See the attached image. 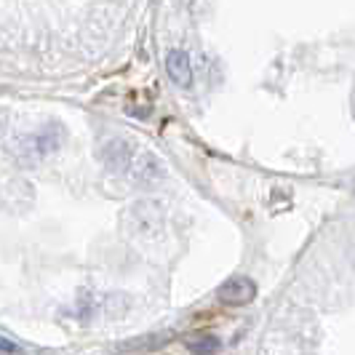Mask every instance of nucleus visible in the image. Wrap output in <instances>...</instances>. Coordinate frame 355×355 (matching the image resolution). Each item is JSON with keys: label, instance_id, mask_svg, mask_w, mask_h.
I'll list each match as a JSON object with an SVG mask.
<instances>
[{"label": "nucleus", "instance_id": "obj_1", "mask_svg": "<svg viewBox=\"0 0 355 355\" xmlns=\"http://www.w3.org/2000/svg\"><path fill=\"white\" fill-rule=\"evenodd\" d=\"M102 160H105L115 174L131 179V182H139V184H150L153 179L160 177L158 160L153 158L150 153L139 150L134 142L121 139V137H115V139H110V142L105 144Z\"/></svg>", "mask_w": 355, "mask_h": 355}, {"label": "nucleus", "instance_id": "obj_2", "mask_svg": "<svg viewBox=\"0 0 355 355\" xmlns=\"http://www.w3.org/2000/svg\"><path fill=\"white\" fill-rule=\"evenodd\" d=\"M62 139H64V128L59 123L43 125V128H37V131L14 142V158L21 166H37L40 160L49 158L53 150H59Z\"/></svg>", "mask_w": 355, "mask_h": 355}, {"label": "nucleus", "instance_id": "obj_3", "mask_svg": "<svg viewBox=\"0 0 355 355\" xmlns=\"http://www.w3.org/2000/svg\"><path fill=\"white\" fill-rule=\"evenodd\" d=\"M216 297H219V302L222 304L241 307V304L254 302V297H257V286H254V281L246 278V275H235V278H230V281H225V284L219 286Z\"/></svg>", "mask_w": 355, "mask_h": 355}, {"label": "nucleus", "instance_id": "obj_4", "mask_svg": "<svg viewBox=\"0 0 355 355\" xmlns=\"http://www.w3.org/2000/svg\"><path fill=\"white\" fill-rule=\"evenodd\" d=\"M166 72H168V78L182 86V89H187L190 83H193V62H190V53L184 51V49H171V51L166 53Z\"/></svg>", "mask_w": 355, "mask_h": 355}, {"label": "nucleus", "instance_id": "obj_5", "mask_svg": "<svg viewBox=\"0 0 355 355\" xmlns=\"http://www.w3.org/2000/svg\"><path fill=\"white\" fill-rule=\"evenodd\" d=\"M187 350L193 355H211L222 350V342H219V337H214V334H200V337L187 339Z\"/></svg>", "mask_w": 355, "mask_h": 355}, {"label": "nucleus", "instance_id": "obj_6", "mask_svg": "<svg viewBox=\"0 0 355 355\" xmlns=\"http://www.w3.org/2000/svg\"><path fill=\"white\" fill-rule=\"evenodd\" d=\"M0 353H6V355H27L19 345H14L8 337H0Z\"/></svg>", "mask_w": 355, "mask_h": 355}]
</instances>
